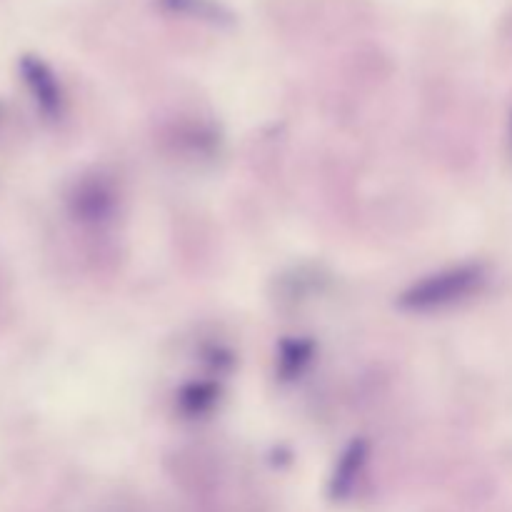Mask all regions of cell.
<instances>
[{
  "label": "cell",
  "mask_w": 512,
  "mask_h": 512,
  "mask_svg": "<svg viewBox=\"0 0 512 512\" xmlns=\"http://www.w3.org/2000/svg\"><path fill=\"white\" fill-rule=\"evenodd\" d=\"M70 210L83 223H100L113 210V193L103 180H85L70 198Z\"/></svg>",
  "instance_id": "3957f363"
},
{
  "label": "cell",
  "mask_w": 512,
  "mask_h": 512,
  "mask_svg": "<svg viewBox=\"0 0 512 512\" xmlns=\"http://www.w3.org/2000/svg\"><path fill=\"white\" fill-rule=\"evenodd\" d=\"M370 445L365 438H355L348 448L343 450V455L338 458V465H335L333 473V493L343 495L348 493L350 485L355 483L360 473H363L365 463H368Z\"/></svg>",
  "instance_id": "277c9868"
},
{
  "label": "cell",
  "mask_w": 512,
  "mask_h": 512,
  "mask_svg": "<svg viewBox=\"0 0 512 512\" xmlns=\"http://www.w3.org/2000/svg\"><path fill=\"white\" fill-rule=\"evenodd\" d=\"M168 8L178 10V13H190L195 15V18H208V20H215V23H223V20H228V10L220 8L218 3H213V0H163Z\"/></svg>",
  "instance_id": "52a82bcc"
},
{
  "label": "cell",
  "mask_w": 512,
  "mask_h": 512,
  "mask_svg": "<svg viewBox=\"0 0 512 512\" xmlns=\"http://www.w3.org/2000/svg\"><path fill=\"white\" fill-rule=\"evenodd\" d=\"M218 395L220 390L215 383H210V380H200V383L198 380H193V383H188L178 393L180 410H183L185 415L198 418V415H205L215 403H218Z\"/></svg>",
  "instance_id": "8992f818"
},
{
  "label": "cell",
  "mask_w": 512,
  "mask_h": 512,
  "mask_svg": "<svg viewBox=\"0 0 512 512\" xmlns=\"http://www.w3.org/2000/svg\"><path fill=\"white\" fill-rule=\"evenodd\" d=\"M315 343L308 338L283 340L278 348V373L283 380H293L303 375V370L313 363Z\"/></svg>",
  "instance_id": "5b68a950"
},
{
  "label": "cell",
  "mask_w": 512,
  "mask_h": 512,
  "mask_svg": "<svg viewBox=\"0 0 512 512\" xmlns=\"http://www.w3.org/2000/svg\"><path fill=\"white\" fill-rule=\"evenodd\" d=\"M18 70L30 98H33L35 108L40 110V115L48 120H58L63 115L65 98L53 68L43 58H38V55H23L18 63Z\"/></svg>",
  "instance_id": "7a4b0ae2"
},
{
  "label": "cell",
  "mask_w": 512,
  "mask_h": 512,
  "mask_svg": "<svg viewBox=\"0 0 512 512\" xmlns=\"http://www.w3.org/2000/svg\"><path fill=\"white\" fill-rule=\"evenodd\" d=\"M485 283V270L475 263L453 265V268L438 270L425 278L415 280L408 290H403L398 305L410 313H433V310L450 308L470 295L478 293Z\"/></svg>",
  "instance_id": "6da1fadb"
}]
</instances>
